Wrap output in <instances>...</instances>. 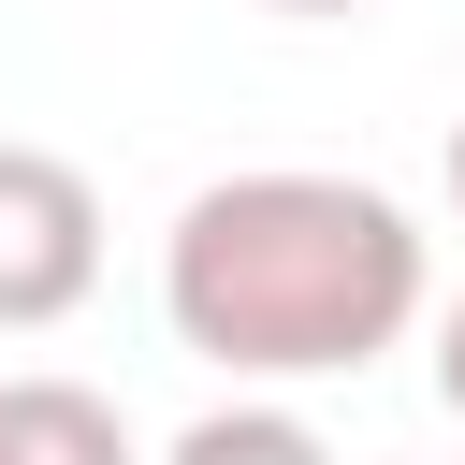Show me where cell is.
Returning <instances> with one entry per match:
<instances>
[{
  "instance_id": "obj_1",
  "label": "cell",
  "mask_w": 465,
  "mask_h": 465,
  "mask_svg": "<svg viewBox=\"0 0 465 465\" xmlns=\"http://www.w3.org/2000/svg\"><path fill=\"white\" fill-rule=\"evenodd\" d=\"M436 262H421V218L363 174H305V160H262V174H218L174 203L160 232V320L174 349H203L232 392H276V378H363L378 349H407Z\"/></svg>"
},
{
  "instance_id": "obj_2",
  "label": "cell",
  "mask_w": 465,
  "mask_h": 465,
  "mask_svg": "<svg viewBox=\"0 0 465 465\" xmlns=\"http://www.w3.org/2000/svg\"><path fill=\"white\" fill-rule=\"evenodd\" d=\"M102 291V189L58 145H0V334H58Z\"/></svg>"
},
{
  "instance_id": "obj_3",
  "label": "cell",
  "mask_w": 465,
  "mask_h": 465,
  "mask_svg": "<svg viewBox=\"0 0 465 465\" xmlns=\"http://www.w3.org/2000/svg\"><path fill=\"white\" fill-rule=\"evenodd\" d=\"M0 465H145L116 392L87 378H0Z\"/></svg>"
},
{
  "instance_id": "obj_4",
  "label": "cell",
  "mask_w": 465,
  "mask_h": 465,
  "mask_svg": "<svg viewBox=\"0 0 465 465\" xmlns=\"http://www.w3.org/2000/svg\"><path fill=\"white\" fill-rule=\"evenodd\" d=\"M160 465H334L320 450V421H291V407H262V392H232V407H203Z\"/></svg>"
},
{
  "instance_id": "obj_5",
  "label": "cell",
  "mask_w": 465,
  "mask_h": 465,
  "mask_svg": "<svg viewBox=\"0 0 465 465\" xmlns=\"http://www.w3.org/2000/svg\"><path fill=\"white\" fill-rule=\"evenodd\" d=\"M436 392H450V421H465V305L436 320Z\"/></svg>"
},
{
  "instance_id": "obj_6",
  "label": "cell",
  "mask_w": 465,
  "mask_h": 465,
  "mask_svg": "<svg viewBox=\"0 0 465 465\" xmlns=\"http://www.w3.org/2000/svg\"><path fill=\"white\" fill-rule=\"evenodd\" d=\"M450 203H465V116H450Z\"/></svg>"
},
{
  "instance_id": "obj_7",
  "label": "cell",
  "mask_w": 465,
  "mask_h": 465,
  "mask_svg": "<svg viewBox=\"0 0 465 465\" xmlns=\"http://www.w3.org/2000/svg\"><path fill=\"white\" fill-rule=\"evenodd\" d=\"M276 15H363V0H276Z\"/></svg>"
}]
</instances>
